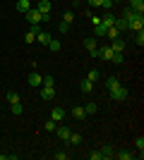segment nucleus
I'll return each instance as SVG.
<instances>
[{
    "label": "nucleus",
    "instance_id": "obj_1",
    "mask_svg": "<svg viewBox=\"0 0 144 160\" xmlns=\"http://www.w3.org/2000/svg\"><path fill=\"white\" fill-rule=\"evenodd\" d=\"M24 14H27V19H29V24H31V27H34V24H41V22H43V14L39 12L36 7H31V10H29V12H24Z\"/></svg>",
    "mask_w": 144,
    "mask_h": 160
},
{
    "label": "nucleus",
    "instance_id": "obj_2",
    "mask_svg": "<svg viewBox=\"0 0 144 160\" xmlns=\"http://www.w3.org/2000/svg\"><path fill=\"white\" fill-rule=\"evenodd\" d=\"M108 93H110V98H113V100H125V98H127V88L118 84L115 88H110Z\"/></svg>",
    "mask_w": 144,
    "mask_h": 160
},
{
    "label": "nucleus",
    "instance_id": "obj_3",
    "mask_svg": "<svg viewBox=\"0 0 144 160\" xmlns=\"http://www.w3.org/2000/svg\"><path fill=\"white\" fill-rule=\"evenodd\" d=\"M36 10H39L41 14H51L53 5H51V0H39V2H36Z\"/></svg>",
    "mask_w": 144,
    "mask_h": 160
},
{
    "label": "nucleus",
    "instance_id": "obj_4",
    "mask_svg": "<svg viewBox=\"0 0 144 160\" xmlns=\"http://www.w3.org/2000/svg\"><path fill=\"white\" fill-rule=\"evenodd\" d=\"M39 31H41V29H39V24H34V27L24 33V43H34V41H36V33H39Z\"/></svg>",
    "mask_w": 144,
    "mask_h": 160
},
{
    "label": "nucleus",
    "instance_id": "obj_5",
    "mask_svg": "<svg viewBox=\"0 0 144 160\" xmlns=\"http://www.w3.org/2000/svg\"><path fill=\"white\" fill-rule=\"evenodd\" d=\"M113 27L123 33V31H127V29H130V24H127V19H125V17H115V24H113Z\"/></svg>",
    "mask_w": 144,
    "mask_h": 160
},
{
    "label": "nucleus",
    "instance_id": "obj_6",
    "mask_svg": "<svg viewBox=\"0 0 144 160\" xmlns=\"http://www.w3.org/2000/svg\"><path fill=\"white\" fill-rule=\"evenodd\" d=\"M130 10L137 14H144V0H130Z\"/></svg>",
    "mask_w": 144,
    "mask_h": 160
},
{
    "label": "nucleus",
    "instance_id": "obj_7",
    "mask_svg": "<svg viewBox=\"0 0 144 160\" xmlns=\"http://www.w3.org/2000/svg\"><path fill=\"white\" fill-rule=\"evenodd\" d=\"M110 50H113V53H123V50H125V41H123V38H113Z\"/></svg>",
    "mask_w": 144,
    "mask_h": 160
},
{
    "label": "nucleus",
    "instance_id": "obj_8",
    "mask_svg": "<svg viewBox=\"0 0 144 160\" xmlns=\"http://www.w3.org/2000/svg\"><path fill=\"white\" fill-rule=\"evenodd\" d=\"M99 55H101V60H113V50H110V46H101V50H99Z\"/></svg>",
    "mask_w": 144,
    "mask_h": 160
},
{
    "label": "nucleus",
    "instance_id": "obj_9",
    "mask_svg": "<svg viewBox=\"0 0 144 160\" xmlns=\"http://www.w3.org/2000/svg\"><path fill=\"white\" fill-rule=\"evenodd\" d=\"M55 134H58V136H60L62 141H67V139H70V134H72V132H70V129L65 127V124H60V127H55Z\"/></svg>",
    "mask_w": 144,
    "mask_h": 160
},
{
    "label": "nucleus",
    "instance_id": "obj_10",
    "mask_svg": "<svg viewBox=\"0 0 144 160\" xmlns=\"http://www.w3.org/2000/svg\"><path fill=\"white\" fill-rule=\"evenodd\" d=\"M27 81H29V86H41V74H39V72H31L27 77Z\"/></svg>",
    "mask_w": 144,
    "mask_h": 160
},
{
    "label": "nucleus",
    "instance_id": "obj_11",
    "mask_svg": "<svg viewBox=\"0 0 144 160\" xmlns=\"http://www.w3.org/2000/svg\"><path fill=\"white\" fill-rule=\"evenodd\" d=\"M41 98H43V100H53V98H55V88H53V86H43Z\"/></svg>",
    "mask_w": 144,
    "mask_h": 160
},
{
    "label": "nucleus",
    "instance_id": "obj_12",
    "mask_svg": "<svg viewBox=\"0 0 144 160\" xmlns=\"http://www.w3.org/2000/svg\"><path fill=\"white\" fill-rule=\"evenodd\" d=\"M72 117H75V120H84V117H87V110H84L82 105H75L72 108Z\"/></svg>",
    "mask_w": 144,
    "mask_h": 160
},
{
    "label": "nucleus",
    "instance_id": "obj_13",
    "mask_svg": "<svg viewBox=\"0 0 144 160\" xmlns=\"http://www.w3.org/2000/svg\"><path fill=\"white\" fill-rule=\"evenodd\" d=\"M62 117H65V110H62V108H53V110H51V120L62 122Z\"/></svg>",
    "mask_w": 144,
    "mask_h": 160
},
{
    "label": "nucleus",
    "instance_id": "obj_14",
    "mask_svg": "<svg viewBox=\"0 0 144 160\" xmlns=\"http://www.w3.org/2000/svg\"><path fill=\"white\" fill-rule=\"evenodd\" d=\"M101 24H103V27H106V29H108V27H113V24H115V14H103V17H101Z\"/></svg>",
    "mask_w": 144,
    "mask_h": 160
},
{
    "label": "nucleus",
    "instance_id": "obj_15",
    "mask_svg": "<svg viewBox=\"0 0 144 160\" xmlns=\"http://www.w3.org/2000/svg\"><path fill=\"white\" fill-rule=\"evenodd\" d=\"M29 10H31V2H29V0H17V12H29Z\"/></svg>",
    "mask_w": 144,
    "mask_h": 160
},
{
    "label": "nucleus",
    "instance_id": "obj_16",
    "mask_svg": "<svg viewBox=\"0 0 144 160\" xmlns=\"http://www.w3.org/2000/svg\"><path fill=\"white\" fill-rule=\"evenodd\" d=\"M36 41H39L41 46H48V43H51V33H46V31H39V33H36Z\"/></svg>",
    "mask_w": 144,
    "mask_h": 160
},
{
    "label": "nucleus",
    "instance_id": "obj_17",
    "mask_svg": "<svg viewBox=\"0 0 144 160\" xmlns=\"http://www.w3.org/2000/svg\"><path fill=\"white\" fill-rule=\"evenodd\" d=\"M113 158H118V160H132V158H135V153H130V151H118V153H113Z\"/></svg>",
    "mask_w": 144,
    "mask_h": 160
},
{
    "label": "nucleus",
    "instance_id": "obj_18",
    "mask_svg": "<svg viewBox=\"0 0 144 160\" xmlns=\"http://www.w3.org/2000/svg\"><path fill=\"white\" fill-rule=\"evenodd\" d=\"M94 91V84L89 79H82V93H91Z\"/></svg>",
    "mask_w": 144,
    "mask_h": 160
},
{
    "label": "nucleus",
    "instance_id": "obj_19",
    "mask_svg": "<svg viewBox=\"0 0 144 160\" xmlns=\"http://www.w3.org/2000/svg\"><path fill=\"white\" fill-rule=\"evenodd\" d=\"M94 36L96 38H103V36H106V27H103V24H96L94 27Z\"/></svg>",
    "mask_w": 144,
    "mask_h": 160
},
{
    "label": "nucleus",
    "instance_id": "obj_20",
    "mask_svg": "<svg viewBox=\"0 0 144 160\" xmlns=\"http://www.w3.org/2000/svg\"><path fill=\"white\" fill-rule=\"evenodd\" d=\"M5 98H7V103H10V105H12V103H19V93H17V91H10Z\"/></svg>",
    "mask_w": 144,
    "mask_h": 160
},
{
    "label": "nucleus",
    "instance_id": "obj_21",
    "mask_svg": "<svg viewBox=\"0 0 144 160\" xmlns=\"http://www.w3.org/2000/svg\"><path fill=\"white\" fill-rule=\"evenodd\" d=\"M87 79H89L91 84H94V81H99V79H101V72H99V69H91V72L87 74Z\"/></svg>",
    "mask_w": 144,
    "mask_h": 160
},
{
    "label": "nucleus",
    "instance_id": "obj_22",
    "mask_svg": "<svg viewBox=\"0 0 144 160\" xmlns=\"http://www.w3.org/2000/svg\"><path fill=\"white\" fill-rule=\"evenodd\" d=\"M106 36H108V38L113 41V38H118V36H120V31H118L115 27H108V29H106Z\"/></svg>",
    "mask_w": 144,
    "mask_h": 160
},
{
    "label": "nucleus",
    "instance_id": "obj_23",
    "mask_svg": "<svg viewBox=\"0 0 144 160\" xmlns=\"http://www.w3.org/2000/svg\"><path fill=\"white\" fill-rule=\"evenodd\" d=\"M118 84H120V81H118V77H108V79H106V88H108V91H110V88H115Z\"/></svg>",
    "mask_w": 144,
    "mask_h": 160
},
{
    "label": "nucleus",
    "instance_id": "obj_24",
    "mask_svg": "<svg viewBox=\"0 0 144 160\" xmlns=\"http://www.w3.org/2000/svg\"><path fill=\"white\" fill-rule=\"evenodd\" d=\"M67 141H70V143H75V146H79V143H82V134H75V132H72Z\"/></svg>",
    "mask_w": 144,
    "mask_h": 160
},
{
    "label": "nucleus",
    "instance_id": "obj_25",
    "mask_svg": "<svg viewBox=\"0 0 144 160\" xmlns=\"http://www.w3.org/2000/svg\"><path fill=\"white\" fill-rule=\"evenodd\" d=\"M101 158L103 160H106V158H113V148H110V146H103L101 148Z\"/></svg>",
    "mask_w": 144,
    "mask_h": 160
},
{
    "label": "nucleus",
    "instance_id": "obj_26",
    "mask_svg": "<svg viewBox=\"0 0 144 160\" xmlns=\"http://www.w3.org/2000/svg\"><path fill=\"white\" fill-rule=\"evenodd\" d=\"M84 48H87V50L91 53V50L96 48V38H84Z\"/></svg>",
    "mask_w": 144,
    "mask_h": 160
},
{
    "label": "nucleus",
    "instance_id": "obj_27",
    "mask_svg": "<svg viewBox=\"0 0 144 160\" xmlns=\"http://www.w3.org/2000/svg\"><path fill=\"white\" fill-rule=\"evenodd\" d=\"M135 33H137V36H135V43L142 48L144 46V29H142V31H135Z\"/></svg>",
    "mask_w": 144,
    "mask_h": 160
},
{
    "label": "nucleus",
    "instance_id": "obj_28",
    "mask_svg": "<svg viewBox=\"0 0 144 160\" xmlns=\"http://www.w3.org/2000/svg\"><path fill=\"white\" fill-rule=\"evenodd\" d=\"M10 110H12L14 115H22V112H24V108H22V103H12V105H10Z\"/></svg>",
    "mask_w": 144,
    "mask_h": 160
},
{
    "label": "nucleus",
    "instance_id": "obj_29",
    "mask_svg": "<svg viewBox=\"0 0 144 160\" xmlns=\"http://www.w3.org/2000/svg\"><path fill=\"white\" fill-rule=\"evenodd\" d=\"M55 127H58V122H55V120H48L46 124H43V129H46V132H55Z\"/></svg>",
    "mask_w": 144,
    "mask_h": 160
},
{
    "label": "nucleus",
    "instance_id": "obj_30",
    "mask_svg": "<svg viewBox=\"0 0 144 160\" xmlns=\"http://www.w3.org/2000/svg\"><path fill=\"white\" fill-rule=\"evenodd\" d=\"M48 48L53 50V53H58L60 50V41H55V38H51V43H48Z\"/></svg>",
    "mask_w": 144,
    "mask_h": 160
},
{
    "label": "nucleus",
    "instance_id": "obj_31",
    "mask_svg": "<svg viewBox=\"0 0 144 160\" xmlns=\"http://www.w3.org/2000/svg\"><path fill=\"white\" fill-rule=\"evenodd\" d=\"M41 84L43 86H55V79L53 77H41Z\"/></svg>",
    "mask_w": 144,
    "mask_h": 160
},
{
    "label": "nucleus",
    "instance_id": "obj_32",
    "mask_svg": "<svg viewBox=\"0 0 144 160\" xmlns=\"http://www.w3.org/2000/svg\"><path fill=\"white\" fill-rule=\"evenodd\" d=\"M84 110H87V115H94L99 108H96V103H87V105H84Z\"/></svg>",
    "mask_w": 144,
    "mask_h": 160
},
{
    "label": "nucleus",
    "instance_id": "obj_33",
    "mask_svg": "<svg viewBox=\"0 0 144 160\" xmlns=\"http://www.w3.org/2000/svg\"><path fill=\"white\" fill-rule=\"evenodd\" d=\"M62 22H65V24H72V22H75V14H72V12H65V14H62Z\"/></svg>",
    "mask_w": 144,
    "mask_h": 160
},
{
    "label": "nucleus",
    "instance_id": "obj_34",
    "mask_svg": "<svg viewBox=\"0 0 144 160\" xmlns=\"http://www.w3.org/2000/svg\"><path fill=\"white\" fill-rule=\"evenodd\" d=\"M137 148H139V158H142V151H144V136H139V139H137Z\"/></svg>",
    "mask_w": 144,
    "mask_h": 160
},
{
    "label": "nucleus",
    "instance_id": "obj_35",
    "mask_svg": "<svg viewBox=\"0 0 144 160\" xmlns=\"http://www.w3.org/2000/svg\"><path fill=\"white\" fill-rule=\"evenodd\" d=\"M101 7H106V10H110V7H113V0H101Z\"/></svg>",
    "mask_w": 144,
    "mask_h": 160
},
{
    "label": "nucleus",
    "instance_id": "obj_36",
    "mask_svg": "<svg viewBox=\"0 0 144 160\" xmlns=\"http://www.w3.org/2000/svg\"><path fill=\"white\" fill-rule=\"evenodd\" d=\"M70 31V24H65V22H60V33H67Z\"/></svg>",
    "mask_w": 144,
    "mask_h": 160
},
{
    "label": "nucleus",
    "instance_id": "obj_37",
    "mask_svg": "<svg viewBox=\"0 0 144 160\" xmlns=\"http://www.w3.org/2000/svg\"><path fill=\"white\" fill-rule=\"evenodd\" d=\"M89 19H91V24H94V27H96V24H101V17H96V14H91Z\"/></svg>",
    "mask_w": 144,
    "mask_h": 160
},
{
    "label": "nucleus",
    "instance_id": "obj_38",
    "mask_svg": "<svg viewBox=\"0 0 144 160\" xmlns=\"http://www.w3.org/2000/svg\"><path fill=\"white\" fill-rule=\"evenodd\" d=\"M89 158H91V160H103V158H101V151H96V153H91Z\"/></svg>",
    "mask_w": 144,
    "mask_h": 160
},
{
    "label": "nucleus",
    "instance_id": "obj_39",
    "mask_svg": "<svg viewBox=\"0 0 144 160\" xmlns=\"http://www.w3.org/2000/svg\"><path fill=\"white\" fill-rule=\"evenodd\" d=\"M55 160H67V153H55Z\"/></svg>",
    "mask_w": 144,
    "mask_h": 160
},
{
    "label": "nucleus",
    "instance_id": "obj_40",
    "mask_svg": "<svg viewBox=\"0 0 144 160\" xmlns=\"http://www.w3.org/2000/svg\"><path fill=\"white\" fill-rule=\"evenodd\" d=\"M89 5L91 7H101V0H89Z\"/></svg>",
    "mask_w": 144,
    "mask_h": 160
},
{
    "label": "nucleus",
    "instance_id": "obj_41",
    "mask_svg": "<svg viewBox=\"0 0 144 160\" xmlns=\"http://www.w3.org/2000/svg\"><path fill=\"white\" fill-rule=\"evenodd\" d=\"M5 158L10 160V153H0V160H5Z\"/></svg>",
    "mask_w": 144,
    "mask_h": 160
},
{
    "label": "nucleus",
    "instance_id": "obj_42",
    "mask_svg": "<svg viewBox=\"0 0 144 160\" xmlns=\"http://www.w3.org/2000/svg\"><path fill=\"white\" fill-rule=\"evenodd\" d=\"M75 2H82V0H75Z\"/></svg>",
    "mask_w": 144,
    "mask_h": 160
}]
</instances>
